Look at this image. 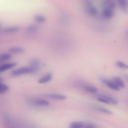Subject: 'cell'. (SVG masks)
I'll return each mask as SVG.
<instances>
[{
  "label": "cell",
  "mask_w": 128,
  "mask_h": 128,
  "mask_svg": "<svg viewBox=\"0 0 128 128\" xmlns=\"http://www.w3.org/2000/svg\"><path fill=\"white\" fill-rule=\"evenodd\" d=\"M35 70L31 67H24L13 70L12 74L14 76H17L24 74L32 73Z\"/></svg>",
  "instance_id": "1"
},
{
  "label": "cell",
  "mask_w": 128,
  "mask_h": 128,
  "mask_svg": "<svg viewBox=\"0 0 128 128\" xmlns=\"http://www.w3.org/2000/svg\"><path fill=\"white\" fill-rule=\"evenodd\" d=\"M101 81L108 87L114 90L118 91L120 90L118 87L112 80H110L106 78H100Z\"/></svg>",
  "instance_id": "2"
},
{
  "label": "cell",
  "mask_w": 128,
  "mask_h": 128,
  "mask_svg": "<svg viewBox=\"0 0 128 128\" xmlns=\"http://www.w3.org/2000/svg\"><path fill=\"white\" fill-rule=\"evenodd\" d=\"M101 6L102 9L106 8L114 10L116 5L113 0H104L101 3Z\"/></svg>",
  "instance_id": "3"
},
{
  "label": "cell",
  "mask_w": 128,
  "mask_h": 128,
  "mask_svg": "<svg viewBox=\"0 0 128 128\" xmlns=\"http://www.w3.org/2000/svg\"><path fill=\"white\" fill-rule=\"evenodd\" d=\"M112 80L119 88H125V84L120 77L117 76H113L112 78Z\"/></svg>",
  "instance_id": "4"
},
{
  "label": "cell",
  "mask_w": 128,
  "mask_h": 128,
  "mask_svg": "<svg viewBox=\"0 0 128 128\" xmlns=\"http://www.w3.org/2000/svg\"><path fill=\"white\" fill-rule=\"evenodd\" d=\"M99 97L102 98L104 99L106 102L107 104H111L116 105L118 104L117 100L114 98L108 95H100Z\"/></svg>",
  "instance_id": "5"
},
{
  "label": "cell",
  "mask_w": 128,
  "mask_h": 128,
  "mask_svg": "<svg viewBox=\"0 0 128 128\" xmlns=\"http://www.w3.org/2000/svg\"><path fill=\"white\" fill-rule=\"evenodd\" d=\"M31 102L32 104L36 106H46L50 104L48 101L43 99H33L31 100Z\"/></svg>",
  "instance_id": "6"
},
{
  "label": "cell",
  "mask_w": 128,
  "mask_h": 128,
  "mask_svg": "<svg viewBox=\"0 0 128 128\" xmlns=\"http://www.w3.org/2000/svg\"><path fill=\"white\" fill-rule=\"evenodd\" d=\"M47 97L58 100H64L67 98V96L65 95L60 94H48L44 95Z\"/></svg>",
  "instance_id": "7"
},
{
  "label": "cell",
  "mask_w": 128,
  "mask_h": 128,
  "mask_svg": "<svg viewBox=\"0 0 128 128\" xmlns=\"http://www.w3.org/2000/svg\"><path fill=\"white\" fill-rule=\"evenodd\" d=\"M114 14V10L108 9H102V14L105 18H111L113 16Z\"/></svg>",
  "instance_id": "8"
},
{
  "label": "cell",
  "mask_w": 128,
  "mask_h": 128,
  "mask_svg": "<svg viewBox=\"0 0 128 128\" xmlns=\"http://www.w3.org/2000/svg\"><path fill=\"white\" fill-rule=\"evenodd\" d=\"M118 2L121 9L124 12H127L128 9V4L127 2L125 0H119Z\"/></svg>",
  "instance_id": "9"
},
{
  "label": "cell",
  "mask_w": 128,
  "mask_h": 128,
  "mask_svg": "<svg viewBox=\"0 0 128 128\" xmlns=\"http://www.w3.org/2000/svg\"><path fill=\"white\" fill-rule=\"evenodd\" d=\"M18 64L16 62H12L4 64L0 66V72H2L16 66Z\"/></svg>",
  "instance_id": "10"
},
{
  "label": "cell",
  "mask_w": 128,
  "mask_h": 128,
  "mask_svg": "<svg viewBox=\"0 0 128 128\" xmlns=\"http://www.w3.org/2000/svg\"><path fill=\"white\" fill-rule=\"evenodd\" d=\"M52 78V75L50 73L40 78L38 80L40 84L47 82L50 81Z\"/></svg>",
  "instance_id": "11"
},
{
  "label": "cell",
  "mask_w": 128,
  "mask_h": 128,
  "mask_svg": "<svg viewBox=\"0 0 128 128\" xmlns=\"http://www.w3.org/2000/svg\"><path fill=\"white\" fill-rule=\"evenodd\" d=\"M84 123L81 122H71L69 128H82L84 126Z\"/></svg>",
  "instance_id": "12"
},
{
  "label": "cell",
  "mask_w": 128,
  "mask_h": 128,
  "mask_svg": "<svg viewBox=\"0 0 128 128\" xmlns=\"http://www.w3.org/2000/svg\"><path fill=\"white\" fill-rule=\"evenodd\" d=\"M19 28V27L17 26L9 27L4 28L2 32L6 33L14 32L18 31Z\"/></svg>",
  "instance_id": "13"
},
{
  "label": "cell",
  "mask_w": 128,
  "mask_h": 128,
  "mask_svg": "<svg viewBox=\"0 0 128 128\" xmlns=\"http://www.w3.org/2000/svg\"><path fill=\"white\" fill-rule=\"evenodd\" d=\"M84 88L86 91L92 93H96L98 90L96 88L90 86H84Z\"/></svg>",
  "instance_id": "14"
},
{
  "label": "cell",
  "mask_w": 128,
  "mask_h": 128,
  "mask_svg": "<svg viewBox=\"0 0 128 128\" xmlns=\"http://www.w3.org/2000/svg\"><path fill=\"white\" fill-rule=\"evenodd\" d=\"M8 51L10 52L13 53H21L24 51V49L20 47H12L9 48Z\"/></svg>",
  "instance_id": "15"
},
{
  "label": "cell",
  "mask_w": 128,
  "mask_h": 128,
  "mask_svg": "<svg viewBox=\"0 0 128 128\" xmlns=\"http://www.w3.org/2000/svg\"><path fill=\"white\" fill-rule=\"evenodd\" d=\"M31 67L36 71L39 67V62L36 59H33L32 60L30 63Z\"/></svg>",
  "instance_id": "16"
},
{
  "label": "cell",
  "mask_w": 128,
  "mask_h": 128,
  "mask_svg": "<svg viewBox=\"0 0 128 128\" xmlns=\"http://www.w3.org/2000/svg\"><path fill=\"white\" fill-rule=\"evenodd\" d=\"M12 56L9 54L5 53L2 54L0 56V62H2L10 59Z\"/></svg>",
  "instance_id": "17"
},
{
  "label": "cell",
  "mask_w": 128,
  "mask_h": 128,
  "mask_svg": "<svg viewBox=\"0 0 128 128\" xmlns=\"http://www.w3.org/2000/svg\"><path fill=\"white\" fill-rule=\"evenodd\" d=\"M34 19L39 22H43L46 21V19L44 16L40 14L35 15L34 16Z\"/></svg>",
  "instance_id": "18"
},
{
  "label": "cell",
  "mask_w": 128,
  "mask_h": 128,
  "mask_svg": "<svg viewBox=\"0 0 128 128\" xmlns=\"http://www.w3.org/2000/svg\"><path fill=\"white\" fill-rule=\"evenodd\" d=\"M116 65L120 68L125 70H128V64L121 61H118L116 63Z\"/></svg>",
  "instance_id": "19"
},
{
  "label": "cell",
  "mask_w": 128,
  "mask_h": 128,
  "mask_svg": "<svg viewBox=\"0 0 128 128\" xmlns=\"http://www.w3.org/2000/svg\"><path fill=\"white\" fill-rule=\"evenodd\" d=\"M9 88L8 86L6 84H0V93H4L8 90Z\"/></svg>",
  "instance_id": "20"
},
{
  "label": "cell",
  "mask_w": 128,
  "mask_h": 128,
  "mask_svg": "<svg viewBox=\"0 0 128 128\" xmlns=\"http://www.w3.org/2000/svg\"><path fill=\"white\" fill-rule=\"evenodd\" d=\"M38 28V26L35 24H33L28 26L27 29V31L28 32H34Z\"/></svg>",
  "instance_id": "21"
},
{
  "label": "cell",
  "mask_w": 128,
  "mask_h": 128,
  "mask_svg": "<svg viewBox=\"0 0 128 128\" xmlns=\"http://www.w3.org/2000/svg\"><path fill=\"white\" fill-rule=\"evenodd\" d=\"M98 109L104 113L108 114H112V113L110 111L103 108L99 107L98 108Z\"/></svg>",
  "instance_id": "22"
},
{
  "label": "cell",
  "mask_w": 128,
  "mask_h": 128,
  "mask_svg": "<svg viewBox=\"0 0 128 128\" xmlns=\"http://www.w3.org/2000/svg\"><path fill=\"white\" fill-rule=\"evenodd\" d=\"M125 78L128 80V74H125L124 75Z\"/></svg>",
  "instance_id": "23"
},
{
  "label": "cell",
  "mask_w": 128,
  "mask_h": 128,
  "mask_svg": "<svg viewBox=\"0 0 128 128\" xmlns=\"http://www.w3.org/2000/svg\"></svg>",
  "instance_id": "24"
}]
</instances>
